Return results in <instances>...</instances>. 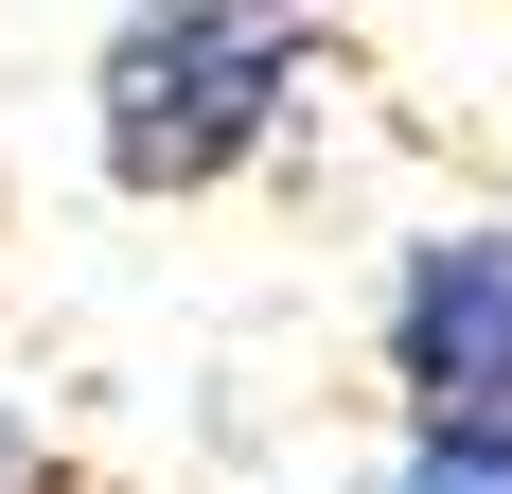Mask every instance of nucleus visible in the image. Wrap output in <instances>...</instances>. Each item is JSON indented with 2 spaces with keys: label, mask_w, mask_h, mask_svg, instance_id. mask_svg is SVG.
Here are the masks:
<instances>
[{
  "label": "nucleus",
  "mask_w": 512,
  "mask_h": 494,
  "mask_svg": "<svg viewBox=\"0 0 512 494\" xmlns=\"http://www.w3.org/2000/svg\"><path fill=\"white\" fill-rule=\"evenodd\" d=\"M318 53H336V0H124L89 53V159L124 212H195L230 177L283 159Z\"/></svg>",
  "instance_id": "obj_1"
},
{
  "label": "nucleus",
  "mask_w": 512,
  "mask_h": 494,
  "mask_svg": "<svg viewBox=\"0 0 512 494\" xmlns=\"http://www.w3.org/2000/svg\"><path fill=\"white\" fill-rule=\"evenodd\" d=\"M371 371H389V406H407V442H442V459H512V230H495V212L389 247Z\"/></svg>",
  "instance_id": "obj_2"
},
{
  "label": "nucleus",
  "mask_w": 512,
  "mask_h": 494,
  "mask_svg": "<svg viewBox=\"0 0 512 494\" xmlns=\"http://www.w3.org/2000/svg\"><path fill=\"white\" fill-rule=\"evenodd\" d=\"M371 494H512V459H442V442H389Z\"/></svg>",
  "instance_id": "obj_3"
},
{
  "label": "nucleus",
  "mask_w": 512,
  "mask_h": 494,
  "mask_svg": "<svg viewBox=\"0 0 512 494\" xmlns=\"http://www.w3.org/2000/svg\"><path fill=\"white\" fill-rule=\"evenodd\" d=\"M0 494H71V477H53V442L18 424V406H0Z\"/></svg>",
  "instance_id": "obj_4"
}]
</instances>
